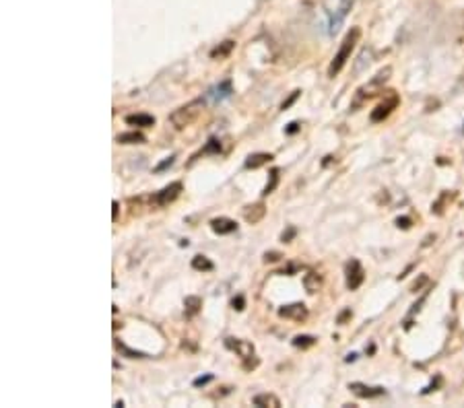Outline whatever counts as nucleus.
<instances>
[{"label": "nucleus", "instance_id": "nucleus-2", "mask_svg": "<svg viewBox=\"0 0 464 408\" xmlns=\"http://www.w3.org/2000/svg\"><path fill=\"white\" fill-rule=\"evenodd\" d=\"M353 6V0H326V19H328V33L335 35L339 31V27L344 21V17L349 15Z\"/></svg>", "mask_w": 464, "mask_h": 408}, {"label": "nucleus", "instance_id": "nucleus-14", "mask_svg": "<svg viewBox=\"0 0 464 408\" xmlns=\"http://www.w3.org/2000/svg\"><path fill=\"white\" fill-rule=\"evenodd\" d=\"M272 159L274 157L270 153H254V155H250L245 159V169H258L262 168V165H269Z\"/></svg>", "mask_w": 464, "mask_h": 408}, {"label": "nucleus", "instance_id": "nucleus-4", "mask_svg": "<svg viewBox=\"0 0 464 408\" xmlns=\"http://www.w3.org/2000/svg\"><path fill=\"white\" fill-rule=\"evenodd\" d=\"M202 110H204V99H195V101L178 107L170 116V122L175 128H186L202 114Z\"/></svg>", "mask_w": 464, "mask_h": 408}, {"label": "nucleus", "instance_id": "nucleus-3", "mask_svg": "<svg viewBox=\"0 0 464 408\" xmlns=\"http://www.w3.org/2000/svg\"><path fill=\"white\" fill-rule=\"evenodd\" d=\"M392 74V69L390 66H386V69H382V71L378 72L369 83H366L364 87H359L357 89V93H355V99H353V107H359L364 101H367V99H371L373 95H378L380 91H382V87H384V83L390 78Z\"/></svg>", "mask_w": 464, "mask_h": 408}, {"label": "nucleus", "instance_id": "nucleus-18", "mask_svg": "<svg viewBox=\"0 0 464 408\" xmlns=\"http://www.w3.org/2000/svg\"><path fill=\"white\" fill-rule=\"evenodd\" d=\"M303 287H306L308 293H316L318 288L322 287V276L318 272H308L303 276Z\"/></svg>", "mask_w": 464, "mask_h": 408}, {"label": "nucleus", "instance_id": "nucleus-13", "mask_svg": "<svg viewBox=\"0 0 464 408\" xmlns=\"http://www.w3.org/2000/svg\"><path fill=\"white\" fill-rule=\"evenodd\" d=\"M124 122L128 126H137V128H151V126H155V118L149 116V114H130V116L124 118Z\"/></svg>", "mask_w": 464, "mask_h": 408}, {"label": "nucleus", "instance_id": "nucleus-31", "mask_svg": "<svg viewBox=\"0 0 464 408\" xmlns=\"http://www.w3.org/2000/svg\"><path fill=\"white\" fill-rule=\"evenodd\" d=\"M297 130H299V122H291V124L285 128V132H287V134H295Z\"/></svg>", "mask_w": 464, "mask_h": 408}, {"label": "nucleus", "instance_id": "nucleus-16", "mask_svg": "<svg viewBox=\"0 0 464 408\" xmlns=\"http://www.w3.org/2000/svg\"><path fill=\"white\" fill-rule=\"evenodd\" d=\"M254 407H262V408H281V400L274 396V394H258L254 396Z\"/></svg>", "mask_w": 464, "mask_h": 408}, {"label": "nucleus", "instance_id": "nucleus-12", "mask_svg": "<svg viewBox=\"0 0 464 408\" xmlns=\"http://www.w3.org/2000/svg\"><path fill=\"white\" fill-rule=\"evenodd\" d=\"M267 215V206L262 204V202H258V204H250V206H245L244 209V218L248 223H252V225H256V223H260L262 218Z\"/></svg>", "mask_w": 464, "mask_h": 408}, {"label": "nucleus", "instance_id": "nucleus-28", "mask_svg": "<svg viewBox=\"0 0 464 408\" xmlns=\"http://www.w3.org/2000/svg\"><path fill=\"white\" fill-rule=\"evenodd\" d=\"M173 159H175V157H173V155H171V157H168V159H166V161H161V163H159V165H157V168H155V171H163V169L171 168V165H173Z\"/></svg>", "mask_w": 464, "mask_h": 408}, {"label": "nucleus", "instance_id": "nucleus-19", "mask_svg": "<svg viewBox=\"0 0 464 408\" xmlns=\"http://www.w3.org/2000/svg\"><path fill=\"white\" fill-rule=\"evenodd\" d=\"M184 305H186V317H195L202 308V299L200 297H186Z\"/></svg>", "mask_w": 464, "mask_h": 408}, {"label": "nucleus", "instance_id": "nucleus-25", "mask_svg": "<svg viewBox=\"0 0 464 408\" xmlns=\"http://www.w3.org/2000/svg\"><path fill=\"white\" fill-rule=\"evenodd\" d=\"M202 155H215V153H221V141H217V139H211L209 143H207V146L200 151Z\"/></svg>", "mask_w": 464, "mask_h": 408}, {"label": "nucleus", "instance_id": "nucleus-32", "mask_svg": "<svg viewBox=\"0 0 464 408\" xmlns=\"http://www.w3.org/2000/svg\"><path fill=\"white\" fill-rule=\"evenodd\" d=\"M265 260H267V262H277V260H281V254H277V252H270V254L265 256Z\"/></svg>", "mask_w": 464, "mask_h": 408}, {"label": "nucleus", "instance_id": "nucleus-20", "mask_svg": "<svg viewBox=\"0 0 464 408\" xmlns=\"http://www.w3.org/2000/svg\"><path fill=\"white\" fill-rule=\"evenodd\" d=\"M192 268L198 270V272H211V270L215 268V264H213L207 256H200V254H198V256L192 258Z\"/></svg>", "mask_w": 464, "mask_h": 408}, {"label": "nucleus", "instance_id": "nucleus-29", "mask_svg": "<svg viewBox=\"0 0 464 408\" xmlns=\"http://www.w3.org/2000/svg\"><path fill=\"white\" fill-rule=\"evenodd\" d=\"M231 305H233V310L242 312V310H244V297H242V295H238V297L231 301Z\"/></svg>", "mask_w": 464, "mask_h": 408}, {"label": "nucleus", "instance_id": "nucleus-35", "mask_svg": "<svg viewBox=\"0 0 464 408\" xmlns=\"http://www.w3.org/2000/svg\"><path fill=\"white\" fill-rule=\"evenodd\" d=\"M463 130H464V128H463Z\"/></svg>", "mask_w": 464, "mask_h": 408}, {"label": "nucleus", "instance_id": "nucleus-26", "mask_svg": "<svg viewBox=\"0 0 464 408\" xmlns=\"http://www.w3.org/2000/svg\"><path fill=\"white\" fill-rule=\"evenodd\" d=\"M211 382H213V375H202V378H196L192 384H195V387H202V385L211 384Z\"/></svg>", "mask_w": 464, "mask_h": 408}, {"label": "nucleus", "instance_id": "nucleus-1", "mask_svg": "<svg viewBox=\"0 0 464 408\" xmlns=\"http://www.w3.org/2000/svg\"><path fill=\"white\" fill-rule=\"evenodd\" d=\"M359 37H361V29H359V27H353V29L344 35L341 48L335 54V58H332V62H330V66H328V76H330V78H335V76L344 69L347 60H351V54H353V49L357 46Z\"/></svg>", "mask_w": 464, "mask_h": 408}, {"label": "nucleus", "instance_id": "nucleus-5", "mask_svg": "<svg viewBox=\"0 0 464 408\" xmlns=\"http://www.w3.org/2000/svg\"><path fill=\"white\" fill-rule=\"evenodd\" d=\"M344 272H347V287L351 291L359 288L366 281V272H364V266L359 264V260H351L344 266Z\"/></svg>", "mask_w": 464, "mask_h": 408}, {"label": "nucleus", "instance_id": "nucleus-33", "mask_svg": "<svg viewBox=\"0 0 464 408\" xmlns=\"http://www.w3.org/2000/svg\"><path fill=\"white\" fill-rule=\"evenodd\" d=\"M112 209H114V211H112V218L116 221V218H118V200L112 202Z\"/></svg>", "mask_w": 464, "mask_h": 408}, {"label": "nucleus", "instance_id": "nucleus-34", "mask_svg": "<svg viewBox=\"0 0 464 408\" xmlns=\"http://www.w3.org/2000/svg\"><path fill=\"white\" fill-rule=\"evenodd\" d=\"M396 223H398V227H405V229L409 227V218H398Z\"/></svg>", "mask_w": 464, "mask_h": 408}, {"label": "nucleus", "instance_id": "nucleus-24", "mask_svg": "<svg viewBox=\"0 0 464 408\" xmlns=\"http://www.w3.org/2000/svg\"><path fill=\"white\" fill-rule=\"evenodd\" d=\"M277 184H279V169L274 168L270 171V180L269 184H267V188H265V196H269V194L274 192V188H277Z\"/></svg>", "mask_w": 464, "mask_h": 408}, {"label": "nucleus", "instance_id": "nucleus-15", "mask_svg": "<svg viewBox=\"0 0 464 408\" xmlns=\"http://www.w3.org/2000/svg\"><path fill=\"white\" fill-rule=\"evenodd\" d=\"M231 93H233L231 81H223V83H219L217 87H213V89L209 91V95L213 97V101H223V99H227Z\"/></svg>", "mask_w": 464, "mask_h": 408}, {"label": "nucleus", "instance_id": "nucleus-7", "mask_svg": "<svg viewBox=\"0 0 464 408\" xmlns=\"http://www.w3.org/2000/svg\"><path fill=\"white\" fill-rule=\"evenodd\" d=\"M398 101H400L398 95H396L394 91H388V99H384V101H382V103H380V105H378V107L371 112V122L386 120V118H388V116L392 114V110L398 105Z\"/></svg>", "mask_w": 464, "mask_h": 408}, {"label": "nucleus", "instance_id": "nucleus-21", "mask_svg": "<svg viewBox=\"0 0 464 408\" xmlns=\"http://www.w3.org/2000/svg\"><path fill=\"white\" fill-rule=\"evenodd\" d=\"M236 48V42H231V40H227V42H223L221 46H217V48L211 52V58H225V56H229L231 54V49Z\"/></svg>", "mask_w": 464, "mask_h": 408}, {"label": "nucleus", "instance_id": "nucleus-27", "mask_svg": "<svg viewBox=\"0 0 464 408\" xmlns=\"http://www.w3.org/2000/svg\"><path fill=\"white\" fill-rule=\"evenodd\" d=\"M297 97H299V91H294V93H291V97H289L287 101H283L281 110H289V107H291V105L295 103V99H297Z\"/></svg>", "mask_w": 464, "mask_h": 408}, {"label": "nucleus", "instance_id": "nucleus-9", "mask_svg": "<svg viewBox=\"0 0 464 408\" xmlns=\"http://www.w3.org/2000/svg\"><path fill=\"white\" fill-rule=\"evenodd\" d=\"M349 390L355 394V396H359V398H380V396H384L386 394V390L384 387H380V385H376V387H371V385L361 384V382H353V384H349Z\"/></svg>", "mask_w": 464, "mask_h": 408}, {"label": "nucleus", "instance_id": "nucleus-22", "mask_svg": "<svg viewBox=\"0 0 464 408\" xmlns=\"http://www.w3.org/2000/svg\"><path fill=\"white\" fill-rule=\"evenodd\" d=\"M291 344H294L295 349H310V346L316 344V338L310 337V334H301V337H295L291 340Z\"/></svg>", "mask_w": 464, "mask_h": 408}, {"label": "nucleus", "instance_id": "nucleus-23", "mask_svg": "<svg viewBox=\"0 0 464 408\" xmlns=\"http://www.w3.org/2000/svg\"><path fill=\"white\" fill-rule=\"evenodd\" d=\"M116 346H118V351L126 355L128 359H147L149 355L147 353H141V351H132V349H128V346H124L122 342H116Z\"/></svg>", "mask_w": 464, "mask_h": 408}, {"label": "nucleus", "instance_id": "nucleus-6", "mask_svg": "<svg viewBox=\"0 0 464 408\" xmlns=\"http://www.w3.org/2000/svg\"><path fill=\"white\" fill-rule=\"evenodd\" d=\"M225 346L233 353H238V357L242 359H252L254 357V344L250 340H242V338H225Z\"/></svg>", "mask_w": 464, "mask_h": 408}, {"label": "nucleus", "instance_id": "nucleus-30", "mask_svg": "<svg viewBox=\"0 0 464 408\" xmlns=\"http://www.w3.org/2000/svg\"><path fill=\"white\" fill-rule=\"evenodd\" d=\"M295 233H297V229H295V227H289V229H287V233H283V235H281V240L291 241L295 238Z\"/></svg>", "mask_w": 464, "mask_h": 408}, {"label": "nucleus", "instance_id": "nucleus-11", "mask_svg": "<svg viewBox=\"0 0 464 408\" xmlns=\"http://www.w3.org/2000/svg\"><path fill=\"white\" fill-rule=\"evenodd\" d=\"M211 229L217 233V235H229L233 231H238V223L229 216H217L211 221Z\"/></svg>", "mask_w": 464, "mask_h": 408}, {"label": "nucleus", "instance_id": "nucleus-8", "mask_svg": "<svg viewBox=\"0 0 464 408\" xmlns=\"http://www.w3.org/2000/svg\"><path fill=\"white\" fill-rule=\"evenodd\" d=\"M182 192V182H173L170 186H166L163 190H159V192L155 194V198H153V202L157 204V206H168L171 204L178 196Z\"/></svg>", "mask_w": 464, "mask_h": 408}, {"label": "nucleus", "instance_id": "nucleus-10", "mask_svg": "<svg viewBox=\"0 0 464 408\" xmlns=\"http://www.w3.org/2000/svg\"><path fill=\"white\" fill-rule=\"evenodd\" d=\"M279 315L285 320H294V322H303L308 317V308L303 303H291V305H283L279 310Z\"/></svg>", "mask_w": 464, "mask_h": 408}, {"label": "nucleus", "instance_id": "nucleus-17", "mask_svg": "<svg viewBox=\"0 0 464 408\" xmlns=\"http://www.w3.org/2000/svg\"><path fill=\"white\" fill-rule=\"evenodd\" d=\"M116 141L120 144H143L147 139H145V134H141L139 130H132V132H122V134H118Z\"/></svg>", "mask_w": 464, "mask_h": 408}]
</instances>
